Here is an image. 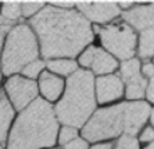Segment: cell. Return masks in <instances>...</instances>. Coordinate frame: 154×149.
Instances as JSON below:
<instances>
[{
    "instance_id": "obj_1",
    "label": "cell",
    "mask_w": 154,
    "mask_h": 149,
    "mask_svg": "<svg viewBox=\"0 0 154 149\" xmlns=\"http://www.w3.org/2000/svg\"><path fill=\"white\" fill-rule=\"evenodd\" d=\"M39 44V52L46 59L78 56L94 40L91 23L76 10H60L44 5L29 19Z\"/></svg>"
},
{
    "instance_id": "obj_2",
    "label": "cell",
    "mask_w": 154,
    "mask_h": 149,
    "mask_svg": "<svg viewBox=\"0 0 154 149\" xmlns=\"http://www.w3.org/2000/svg\"><path fill=\"white\" fill-rule=\"evenodd\" d=\"M59 122L52 106L36 98L20 112L8 132L7 149H43L56 144Z\"/></svg>"
},
{
    "instance_id": "obj_3",
    "label": "cell",
    "mask_w": 154,
    "mask_h": 149,
    "mask_svg": "<svg viewBox=\"0 0 154 149\" xmlns=\"http://www.w3.org/2000/svg\"><path fill=\"white\" fill-rule=\"evenodd\" d=\"M94 81V75L85 68H79L67 78L62 98L54 109L58 122L76 129L86 124L97 108Z\"/></svg>"
},
{
    "instance_id": "obj_4",
    "label": "cell",
    "mask_w": 154,
    "mask_h": 149,
    "mask_svg": "<svg viewBox=\"0 0 154 149\" xmlns=\"http://www.w3.org/2000/svg\"><path fill=\"white\" fill-rule=\"evenodd\" d=\"M39 56V44L32 28L26 23L15 24L2 49L0 68L7 77L16 75L28 63L36 61Z\"/></svg>"
},
{
    "instance_id": "obj_5",
    "label": "cell",
    "mask_w": 154,
    "mask_h": 149,
    "mask_svg": "<svg viewBox=\"0 0 154 149\" xmlns=\"http://www.w3.org/2000/svg\"><path fill=\"white\" fill-rule=\"evenodd\" d=\"M123 132V105L98 109L82 126V138L90 142H100L121 136Z\"/></svg>"
},
{
    "instance_id": "obj_6",
    "label": "cell",
    "mask_w": 154,
    "mask_h": 149,
    "mask_svg": "<svg viewBox=\"0 0 154 149\" xmlns=\"http://www.w3.org/2000/svg\"><path fill=\"white\" fill-rule=\"evenodd\" d=\"M137 34L125 22H118L105 26L99 30V40L105 51L114 58L127 61L135 54Z\"/></svg>"
},
{
    "instance_id": "obj_7",
    "label": "cell",
    "mask_w": 154,
    "mask_h": 149,
    "mask_svg": "<svg viewBox=\"0 0 154 149\" xmlns=\"http://www.w3.org/2000/svg\"><path fill=\"white\" fill-rule=\"evenodd\" d=\"M4 94L12 108L22 112L36 100L38 83L22 75H11L4 85Z\"/></svg>"
},
{
    "instance_id": "obj_8",
    "label": "cell",
    "mask_w": 154,
    "mask_h": 149,
    "mask_svg": "<svg viewBox=\"0 0 154 149\" xmlns=\"http://www.w3.org/2000/svg\"><path fill=\"white\" fill-rule=\"evenodd\" d=\"M119 78L125 87V95L129 101H141L145 97L147 79L141 74L140 59L131 58L123 61L119 66Z\"/></svg>"
},
{
    "instance_id": "obj_9",
    "label": "cell",
    "mask_w": 154,
    "mask_h": 149,
    "mask_svg": "<svg viewBox=\"0 0 154 149\" xmlns=\"http://www.w3.org/2000/svg\"><path fill=\"white\" fill-rule=\"evenodd\" d=\"M79 65L85 67V70L90 71L97 75H109L118 68V62L107 51L97 46H87L79 54Z\"/></svg>"
},
{
    "instance_id": "obj_10",
    "label": "cell",
    "mask_w": 154,
    "mask_h": 149,
    "mask_svg": "<svg viewBox=\"0 0 154 149\" xmlns=\"http://www.w3.org/2000/svg\"><path fill=\"white\" fill-rule=\"evenodd\" d=\"M78 12L88 23L105 24L121 15V10L115 2H78L75 4Z\"/></svg>"
},
{
    "instance_id": "obj_11",
    "label": "cell",
    "mask_w": 154,
    "mask_h": 149,
    "mask_svg": "<svg viewBox=\"0 0 154 149\" xmlns=\"http://www.w3.org/2000/svg\"><path fill=\"white\" fill-rule=\"evenodd\" d=\"M123 105V133L135 136L150 118L153 110L146 101H129Z\"/></svg>"
},
{
    "instance_id": "obj_12",
    "label": "cell",
    "mask_w": 154,
    "mask_h": 149,
    "mask_svg": "<svg viewBox=\"0 0 154 149\" xmlns=\"http://www.w3.org/2000/svg\"><path fill=\"white\" fill-rule=\"evenodd\" d=\"M94 93H95L97 102L105 105L122 98L125 94V87L119 75L109 74V75L99 77L94 81Z\"/></svg>"
},
{
    "instance_id": "obj_13",
    "label": "cell",
    "mask_w": 154,
    "mask_h": 149,
    "mask_svg": "<svg viewBox=\"0 0 154 149\" xmlns=\"http://www.w3.org/2000/svg\"><path fill=\"white\" fill-rule=\"evenodd\" d=\"M122 19L133 30L141 32L153 28V4L133 5L130 10L123 11Z\"/></svg>"
},
{
    "instance_id": "obj_14",
    "label": "cell",
    "mask_w": 154,
    "mask_h": 149,
    "mask_svg": "<svg viewBox=\"0 0 154 149\" xmlns=\"http://www.w3.org/2000/svg\"><path fill=\"white\" fill-rule=\"evenodd\" d=\"M64 90L63 78L51 74L48 71H43L39 75V83H38V91L42 94V100L46 102H55L60 98Z\"/></svg>"
},
{
    "instance_id": "obj_15",
    "label": "cell",
    "mask_w": 154,
    "mask_h": 149,
    "mask_svg": "<svg viewBox=\"0 0 154 149\" xmlns=\"http://www.w3.org/2000/svg\"><path fill=\"white\" fill-rule=\"evenodd\" d=\"M15 109L10 103L4 91L0 90V144L7 141L8 132L12 126Z\"/></svg>"
},
{
    "instance_id": "obj_16",
    "label": "cell",
    "mask_w": 154,
    "mask_h": 149,
    "mask_svg": "<svg viewBox=\"0 0 154 149\" xmlns=\"http://www.w3.org/2000/svg\"><path fill=\"white\" fill-rule=\"evenodd\" d=\"M46 67L48 68V73L55 74L58 77H70L78 70V65L74 59L69 58H56L48 59L46 62Z\"/></svg>"
},
{
    "instance_id": "obj_17",
    "label": "cell",
    "mask_w": 154,
    "mask_h": 149,
    "mask_svg": "<svg viewBox=\"0 0 154 149\" xmlns=\"http://www.w3.org/2000/svg\"><path fill=\"white\" fill-rule=\"evenodd\" d=\"M154 36H153V28L145 30L141 32L140 38L137 39L138 44V56L142 59H150L153 56L154 51Z\"/></svg>"
},
{
    "instance_id": "obj_18",
    "label": "cell",
    "mask_w": 154,
    "mask_h": 149,
    "mask_svg": "<svg viewBox=\"0 0 154 149\" xmlns=\"http://www.w3.org/2000/svg\"><path fill=\"white\" fill-rule=\"evenodd\" d=\"M0 16L11 22L12 24L22 17V3L20 2H4L0 4Z\"/></svg>"
},
{
    "instance_id": "obj_19",
    "label": "cell",
    "mask_w": 154,
    "mask_h": 149,
    "mask_svg": "<svg viewBox=\"0 0 154 149\" xmlns=\"http://www.w3.org/2000/svg\"><path fill=\"white\" fill-rule=\"evenodd\" d=\"M44 68H46V62L42 59H36V61L31 62L27 66L23 67L20 73H22V77L34 81V79L39 78V75L44 71Z\"/></svg>"
},
{
    "instance_id": "obj_20",
    "label": "cell",
    "mask_w": 154,
    "mask_h": 149,
    "mask_svg": "<svg viewBox=\"0 0 154 149\" xmlns=\"http://www.w3.org/2000/svg\"><path fill=\"white\" fill-rule=\"evenodd\" d=\"M43 2H23L22 3V16L23 17H34L40 10L44 8Z\"/></svg>"
},
{
    "instance_id": "obj_21",
    "label": "cell",
    "mask_w": 154,
    "mask_h": 149,
    "mask_svg": "<svg viewBox=\"0 0 154 149\" xmlns=\"http://www.w3.org/2000/svg\"><path fill=\"white\" fill-rule=\"evenodd\" d=\"M76 137H78V129L76 128L63 125L60 128V130L58 132V140L56 141H59V144L62 145H66L70 141H72L74 138H76Z\"/></svg>"
},
{
    "instance_id": "obj_22",
    "label": "cell",
    "mask_w": 154,
    "mask_h": 149,
    "mask_svg": "<svg viewBox=\"0 0 154 149\" xmlns=\"http://www.w3.org/2000/svg\"><path fill=\"white\" fill-rule=\"evenodd\" d=\"M114 149H140V141L134 136L122 135L117 140Z\"/></svg>"
},
{
    "instance_id": "obj_23",
    "label": "cell",
    "mask_w": 154,
    "mask_h": 149,
    "mask_svg": "<svg viewBox=\"0 0 154 149\" xmlns=\"http://www.w3.org/2000/svg\"><path fill=\"white\" fill-rule=\"evenodd\" d=\"M14 26L15 24H12L11 22L3 19V17L0 16V54H2V49H3V44H4L5 36H7V34L10 32V30Z\"/></svg>"
},
{
    "instance_id": "obj_24",
    "label": "cell",
    "mask_w": 154,
    "mask_h": 149,
    "mask_svg": "<svg viewBox=\"0 0 154 149\" xmlns=\"http://www.w3.org/2000/svg\"><path fill=\"white\" fill-rule=\"evenodd\" d=\"M64 149H88V144L82 137H76L69 144L64 145Z\"/></svg>"
},
{
    "instance_id": "obj_25",
    "label": "cell",
    "mask_w": 154,
    "mask_h": 149,
    "mask_svg": "<svg viewBox=\"0 0 154 149\" xmlns=\"http://www.w3.org/2000/svg\"><path fill=\"white\" fill-rule=\"evenodd\" d=\"M153 137H154V133H153L152 126H146V128H143V129H141V133H140L141 142H152Z\"/></svg>"
},
{
    "instance_id": "obj_26",
    "label": "cell",
    "mask_w": 154,
    "mask_h": 149,
    "mask_svg": "<svg viewBox=\"0 0 154 149\" xmlns=\"http://www.w3.org/2000/svg\"><path fill=\"white\" fill-rule=\"evenodd\" d=\"M153 73H154V65L152 62H145L143 66H141V74L145 77V78H153Z\"/></svg>"
},
{
    "instance_id": "obj_27",
    "label": "cell",
    "mask_w": 154,
    "mask_h": 149,
    "mask_svg": "<svg viewBox=\"0 0 154 149\" xmlns=\"http://www.w3.org/2000/svg\"><path fill=\"white\" fill-rule=\"evenodd\" d=\"M75 4L76 3H74V2H51L50 3V5H52L55 8H60V10H74Z\"/></svg>"
},
{
    "instance_id": "obj_28",
    "label": "cell",
    "mask_w": 154,
    "mask_h": 149,
    "mask_svg": "<svg viewBox=\"0 0 154 149\" xmlns=\"http://www.w3.org/2000/svg\"><path fill=\"white\" fill-rule=\"evenodd\" d=\"M153 78L147 81V86H146V90H145V97L149 100V102H153Z\"/></svg>"
},
{
    "instance_id": "obj_29",
    "label": "cell",
    "mask_w": 154,
    "mask_h": 149,
    "mask_svg": "<svg viewBox=\"0 0 154 149\" xmlns=\"http://www.w3.org/2000/svg\"><path fill=\"white\" fill-rule=\"evenodd\" d=\"M118 4V7H119V10H130V8L133 7V5H135V3L134 2H119V3H117Z\"/></svg>"
},
{
    "instance_id": "obj_30",
    "label": "cell",
    "mask_w": 154,
    "mask_h": 149,
    "mask_svg": "<svg viewBox=\"0 0 154 149\" xmlns=\"http://www.w3.org/2000/svg\"><path fill=\"white\" fill-rule=\"evenodd\" d=\"M91 149H112L111 144H105V142H100V144H95Z\"/></svg>"
},
{
    "instance_id": "obj_31",
    "label": "cell",
    "mask_w": 154,
    "mask_h": 149,
    "mask_svg": "<svg viewBox=\"0 0 154 149\" xmlns=\"http://www.w3.org/2000/svg\"><path fill=\"white\" fill-rule=\"evenodd\" d=\"M145 149H153V144H150V145H147V147H146V148H145Z\"/></svg>"
},
{
    "instance_id": "obj_32",
    "label": "cell",
    "mask_w": 154,
    "mask_h": 149,
    "mask_svg": "<svg viewBox=\"0 0 154 149\" xmlns=\"http://www.w3.org/2000/svg\"><path fill=\"white\" fill-rule=\"evenodd\" d=\"M2 77H3V73H2V68H0V83H2Z\"/></svg>"
},
{
    "instance_id": "obj_33",
    "label": "cell",
    "mask_w": 154,
    "mask_h": 149,
    "mask_svg": "<svg viewBox=\"0 0 154 149\" xmlns=\"http://www.w3.org/2000/svg\"><path fill=\"white\" fill-rule=\"evenodd\" d=\"M0 149H3V148H2V145H0Z\"/></svg>"
}]
</instances>
